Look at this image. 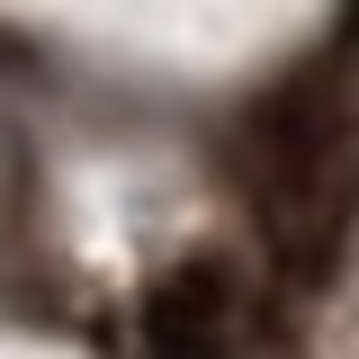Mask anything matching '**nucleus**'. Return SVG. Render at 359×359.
<instances>
[{
  "instance_id": "1",
  "label": "nucleus",
  "mask_w": 359,
  "mask_h": 359,
  "mask_svg": "<svg viewBox=\"0 0 359 359\" xmlns=\"http://www.w3.org/2000/svg\"><path fill=\"white\" fill-rule=\"evenodd\" d=\"M243 171L261 189L269 207V233H278V252H297V261H323L332 252V233H341V81L306 63L297 81H278L252 108V126H243Z\"/></svg>"
},
{
  "instance_id": "2",
  "label": "nucleus",
  "mask_w": 359,
  "mask_h": 359,
  "mask_svg": "<svg viewBox=\"0 0 359 359\" xmlns=\"http://www.w3.org/2000/svg\"><path fill=\"white\" fill-rule=\"evenodd\" d=\"M224 287L216 261H180L153 297H144V351L153 359H224Z\"/></svg>"
},
{
  "instance_id": "3",
  "label": "nucleus",
  "mask_w": 359,
  "mask_h": 359,
  "mask_svg": "<svg viewBox=\"0 0 359 359\" xmlns=\"http://www.w3.org/2000/svg\"><path fill=\"white\" fill-rule=\"evenodd\" d=\"M351 27H359V0H351Z\"/></svg>"
}]
</instances>
